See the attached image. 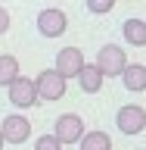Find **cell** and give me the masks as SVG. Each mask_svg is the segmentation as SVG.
<instances>
[{"instance_id":"6da1fadb","label":"cell","mask_w":146,"mask_h":150,"mask_svg":"<svg viewBox=\"0 0 146 150\" xmlns=\"http://www.w3.org/2000/svg\"><path fill=\"white\" fill-rule=\"evenodd\" d=\"M34 88H37V97L44 103H53V100H62L65 91H68V78L59 75L56 69H44V72L34 78Z\"/></svg>"},{"instance_id":"7a4b0ae2","label":"cell","mask_w":146,"mask_h":150,"mask_svg":"<svg viewBox=\"0 0 146 150\" xmlns=\"http://www.w3.org/2000/svg\"><path fill=\"white\" fill-rule=\"evenodd\" d=\"M93 63L100 66V72L106 78H118L121 69L128 66V50H121L118 44H106V47H100V53H96Z\"/></svg>"},{"instance_id":"3957f363","label":"cell","mask_w":146,"mask_h":150,"mask_svg":"<svg viewBox=\"0 0 146 150\" xmlns=\"http://www.w3.org/2000/svg\"><path fill=\"white\" fill-rule=\"evenodd\" d=\"M115 125H118L121 134H140L146 128V110L140 103H124L115 112Z\"/></svg>"},{"instance_id":"277c9868","label":"cell","mask_w":146,"mask_h":150,"mask_svg":"<svg viewBox=\"0 0 146 150\" xmlns=\"http://www.w3.org/2000/svg\"><path fill=\"white\" fill-rule=\"evenodd\" d=\"M84 119L78 116V112H62L59 119H56V125H53V134L59 138V144H78L81 141V134H84Z\"/></svg>"},{"instance_id":"5b68a950","label":"cell","mask_w":146,"mask_h":150,"mask_svg":"<svg viewBox=\"0 0 146 150\" xmlns=\"http://www.w3.org/2000/svg\"><path fill=\"white\" fill-rule=\"evenodd\" d=\"M6 94H9V103H13V106H19V110H28V106L41 103L37 88H34V78H22V75H19L16 81L6 88Z\"/></svg>"},{"instance_id":"8992f818","label":"cell","mask_w":146,"mask_h":150,"mask_svg":"<svg viewBox=\"0 0 146 150\" xmlns=\"http://www.w3.org/2000/svg\"><path fill=\"white\" fill-rule=\"evenodd\" d=\"M65 28H68V19H65L62 9H56V6L41 9V16H37V31L44 38H62Z\"/></svg>"},{"instance_id":"52a82bcc","label":"cell","mask_w":146,"mask_h":150,"mask_svg":"<svg viewBox=\"0 0 146 150\" xmlns=\"http://www.w3.org/2000/svg\"><path fill=\"white\" fill-rule=\"evenodd\" d=\"M84 50H78V47H62L59 53H56V63L53 69L59 75H65V78H78V72L84 69Z\"/></svg>"},{"instance_id":"ba28073f","label":"cell","mask_w":146,"mask_h":150,"mask_svg":"<svg viewBox=\"0 0 146 150\" xmlns=\"http://www.w3.org/2000/svg\"><path fill=\"white\" fill-rule=\"evenodd\" d=\"M0 131H3L6 144H25V141L31 138V122H28L25 116L13 112V116H6V119L0 122Z\"/></svg>"},{"instance_id":"9c48e42d","label":"cell","mask_w":146,"mask_h":150,"mask_svg":"<svg viewBox=\"0 0 146 150\" xmlns=\"http://www.w3.org/2000/svg\"><path fill=\"white\" fill-rule=\"evenodd\" d=\"M121 84H124V91L131 94H143L146 91V66L143 63H128L121 69Z\"/></svg>"},{"instance_id":"30bf717a","label":"cell","mask_w":146,"mask_h":150,"mask_svg":"<svg viewBox=\"0 0 146 150\" xmlns=\"http://www.w3.org/2000/svg\"><path fill=\"white\" fill-rule=\"evenodd\" d=\"M103 81H106V75L100 72V66H96V63H84V69L78 72V84H81L84 94H96L103 88Z\"/></svg>"},{"instance_id":"8fae6325","label":"cell","mask_w":146,"mask_h":150,"mask_svg":"<svg viewBox=\"0 0 146 150\" xmlns=\"http://www.w3.org/2000/svg\"><path fill=\"white\" fill-rule=\"evenodd\" d=\"M121 35H124V44H131V47H146V19H124Z\"/></svg>"},{"instance_id":"7c38bea8","label":"cell","mask_w":146,"mask_h":150,"mask_svg":"<svg viewBox=\"0 0 146 150\" xmlns=\"http://www.w3.org/2000/svg\"><path fill=\"white\" fill-rule=\"evenodd\" d=\"M78 147H81V150H112V138L106 134V131L93 128V131H84V134H81Z\"/></svg>"},{"instance_id":"4fadbf2b","label":"cell","mask_w":146,"mask_h":150,"mask_svg":"<svg viewBox=\"0 0 146 150\" xmlns=\"http://www.w3.org/2000/svg\"><path fill=\"white\" fill-rule=\"evenodd\" d=\"M16 78H19V59L9 53H0V88H9Z\"/></svg>"},{"instance_id":"5bb4252c","label":"cell","mask_w":146,"mask_h":150,"mask_svg":"<svg viewBox=\"0 0 146 150\" xmlns=\"http://www.w3.org/2000/svg\"><path fill=\"white\" fill-rule=\"evenodd\" d=\"M87 9L93 16H106V13L115 9V0H87Z\"/></svg>"},{"instance_id":"9a60e30c","label":"cell","mask_w":146,"mask_h":150,"mask_svg":"<svg viewBox=\"0 0 146 150\" xmlns=\"http://www.w3.org/2000/svg\"><path fill=\"white\" fill-rule=\"evenodd\" d=\"M34 150H62V144H59L56 134H41L34 141Z\"/></svg>"},{"instance_id":"2e32d148","label":"cell","mask_w":146,"mask_h":150,"mask_svg":"<svg viewBox=\"0 0 146 150\" xmlns=\"http://www.w3.org/2000/svg\"><path fill=\"white\" fill-rule=\"evenodd\" d=\"M9 31V9L0 6V35H6Z\"/></svg>"},{"instance_id":"e0dca14e","label":"cell","mask_w":146,"mask_h":150,"mask_svg":"<svg viewBox=\"0 0 146 150\" xmlns=\"http://www.w3.org/2000/svg\"><path fill=\"white\" fill-rule=\"evenodd\" d=\"M3 147H6V138H3V131H0V150H3Z\"/></svg>"}]
</instances>
